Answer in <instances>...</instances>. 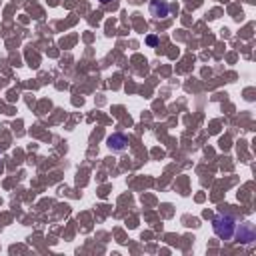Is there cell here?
Masks as SVG:
<instances>
[{
	"label": "cell",
	"mask_w": 256,
	"mask_h": 256,
	"mask_svg": "<svg viewBox=\"0 0 256 256\" xmlns=\"http://www.w3.org/2000/svg\"><path fill=\"white\" fill-rule=\"evenodd\" d=\"M170 12V6L166 0H152L150 2V16L154 18H166Z\"/></svg>",
	"instance_id": "4"
},
{
	"label": "cell",
	"mask_w": 256,
	"mask_h": 256,
	"mask_svg": "<svg viewBox=\"0 0 256 256\" xmlns=\"http://www.w3.org/2000/svg\"><path fill=\"white\" fill-rule=\"evenodd\" d=\"M234 228H236V220L230 214H218L212 220V230L222 240H230L232 234H234Z\"/></svg>",
	"instance_id": "1"
},
{
	"label": "cell",
	"mask_w": 256,
	"mask_h": 256,
	"mask_svg": "<svg viewBox=\"0 0 256 256\" xmlns=\"http://www.w3.org/2000/svg\"><path fill=\"white\" fill-rule=\"evenodd\" d=\"M232 236H234V238H236V242H240V244H252V242L256 240L254 224H250V222L236 224V228H234V234H232Z\"/></svg>",
	"instance_id": "2"
},
{
	"label": "cell",
	"mask_w": 256,
	"mask_h": 256,
	"mask_svg": "<svg viewBox=\"0 0 256 256\" xmlns=\"http://www.w3.org/2000/svg\"><path fill=\"white\" fill-rule=\"evenodd\" d=\"M100 2H102V4H108V2H112V0H100Z\"/></svg>",
	"instance_id": "6"
},
{
	"label": "cell",
	"mask_w": 256,
	"mask_h": 256,
	"mask_svg": "<svg viewBox=\"0 0 256 256\" xmlns=\"http://www.w3.org/2000/svg\"><path fill=\"white\" fill-rule=\"evenodd\" d=\"M106 144H108V148H110L112 152H124V150L128 148V138H126L124 134H120V132H116V134H112V136H108V140H106Z\"/></svg>",
	"instance_id": "3"
},
{
	"label": "cell",
	"mask_w": 256,
	"mask_h": 256,
	"mask_svg": "<svg viewBox=\"0 0 256 256\" xmlns=\"http://www.w3.org/2000/svg\"><path fill=\"white\" fill-rule=\"evenodd\" d=\"M146 44H148V46H154V44H156V36H148V38H146Z\"/></svg>",
	"instance_id": "5"
}]
</instances>
